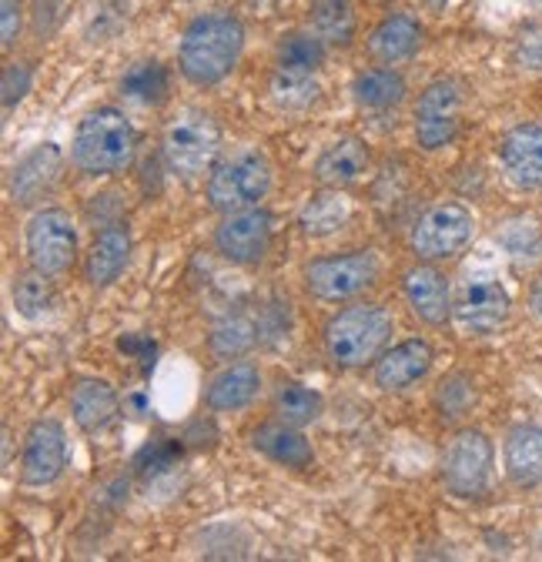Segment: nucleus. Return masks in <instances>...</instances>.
Segmentation results:
<instances>
[{"instance_id":"nucleus-19","label":"nucleus","mask_w":542,"mask_h":562,"mask_svg":"<svg viewBox=\"0 0 542 562\" xmlns=\"http://www.w3.org/2000/svg\"><path fill=\"white\" fill-rule=\"evenodd\" d=\"M131 251H134V238H131L127 222L114 218V222L101 225V232L94 235V241L84 255V281L91 289H111L124 274Z\"/></svg>"},{"instance_id":"nucleus-24","label":"nucleus","mask_w":542,"mask_h":562,"mask_svg":"<svg viewBox=\"0 0 542 562\" xmlns=\"http://www.w3.org/2000/svg\"><path fill=\"white\" fill-rule=\"evenodd\" d=\"M261 392V369L248 359H235L225 369H218L205 389V408L208 412H241L248 408Z\"/></svg>"},{"instance_id":"nucleus-11","label":"nucleus","mask_w":542,"mask_h":562,"mask_svg":"<svg viewBox=\"0 0 542 562\" xmlns=\"http://www.w3.org/2000/svg\"><path fill=\"white\" fill-rule=\"evenodd\" d=\"M465 88L455 78H436L422 88L413 111V134L422 151L449 148L462 127Z\"/></svg>"},{"instance_id":"nucleus-21","label":"nucleus","mask_w":542,"mask_h":562,"mask_svg":"<svg viewBox=\"0 0 542 562\" xmlns=\"http://www.w3.org/2000/svg\"><path fill=\"white\" fill-rule=\"evenodd\" d=\"M121 412V395L108 379L98 375H81L71 389V418L78 432L84 436H101L111 429V422Z\"/></svg>"},{"instance_id":"nucleus-23","label":"nucleus","mask_w":542,"mask_h":562,"mask_svg":"<svg viewBox=\"0 0 542 562\" xmlns=\"http://www.w3.org/2000/svg\"><path fill=\"white\" fill-rule=\"evenodd\" d=\"M426 41V27L419 18L405 14V11H395V14H385L372 31H369V54L379 60V64H402V60H413L419 54Z\"/></svg>"},{"instance_id":"nucleus-27","label":"nucleus","mask_w":542,"mask_h":562,"mask_svg":"<svg viewBox=\"0 0 542 562\" xmlns=\"http://www.w3.org/2000/svg\"><path fill=\"white\" fill-rule=\"evenodd\" d=\"M321 98V81L318 70H298V67H282L268 75V101L279 111H308Z\"/></svg>"},{"instance_id":"nucleus-8","label":"nucleus","mask_w":542,"mask_h":562,"mask_svg":"<svg viewBox=\"0 0 542 562\" xmlns=\"http://www.w3.org/2000/svg\"><path fill=\"white\" fill-rule=\"evenodd\" d=\"M476 238V215L472 207L445 198L429 204L409 232V248L419 261H445L462 255Z\"/></svg>"},{"instance_id":"nucleus-1","label":"nucleus","mask_w":542,"mask_h":562,"mask_svg":"<svg viewBox=\"0 0 542 562\" xmlns=\"http://www.w3.org/2000/svg\"><path fill=\"white\" fill-rule=\"evenodd\" d=\"M245 24L235 11L215 8L194 14L178 41V75L194 88H215L238 67Z\"/></svg>"},{"instance_id":"nucleus-12","label":"nucleus","mask_w":542,"mask_h":562,"mask_svg":"<svg viewBox=\"0 0 542 562\" xmlns=\"http://www.w3.org/2000/svg\"><path fill=\"white\" fill-rule=\"evenodd\" d=\"M212 241H215V251L232 265H241V268L261 265L264 255L271 251V241H275V218H271V211L264 204L228 211L215 225Z\"/></svg>"},{"instance_id":"nucleus-22","label":"nucleus","mask_w":542,"mask_h":562,"mask_svg":"<svg viewBox=\"0 0 542 562\" xmlns=\"http://www.w3.org/2000/svg\"><path fill=\"white\" fill-rule=\"evenodd\" d=\"M503 469L516 488L542 485V426L516 422L503 439Z\"/></svg>"},{"instance_id":"nucleus-31","label":"nucleus","mask_w":542,"mask_h":562,"mask_svg":"<svg viewBox=\"0 0 542 562\" xmlns=\"http://www.w3.org/2000/svg\"><path fill=\"white\" fill-rule=\"evenodd\" d=\"M11 299H14V308L21 318L27 322H37L44 315L54 312L57 305V285H54V274H44L37 268H24L14 274V285H11Z\"/></svg>"},{"instance_id":"nucleus-6","label":"nucleus","mask_w":542,"mask_h":562,"mask_svg":"<svg viewBox=\"0 0 542 562\" xmlns=\"http://www.w3.org/2000/svg\"><path fill=\"white\" fill-rule=\"evenodd\" d=\"M379 274H382V261L372 248L321 255V258L305 261V268H302L305 292L328 305L359 299L362 292H369L375 285Z\"/></svg>"},{"instance_id":"nucleus-9","label":"nucleus","mask_w":542,"mask_h":562,"mask_svg":"<svg viewBox=\"0 0 542 562\" xmlns=\"http://www.w3.org/2000/svg\"><path fill=\"white\" fill-rule=\"evenodd\" d=\"M509 315H512V295L496 271L476 268L459 281V292L452 299V318L459 322L462 331L489 338L506 328Z\"/></svg>"},{"instance_id":"nucleus-43","label":"nucleus","mask_w":542,"mask_h":562,"mask_svg":"<svg viewBox=\"0 0 542 562\" xmlns=\"http://www.w3.org/2000/svg\"><path fill=\"white\" fill-rule=\"evenodd\" d=\"M251 8H271V4H279V0H248Z\"/></svg>"},{"instance_id":"nucleus-14","label":"nucleus","mask_w":542,"mask_h":562,"mask_svg":"<svg viewBox=\"0 0 542 562\" xmlns=\"http://www.w3.org/2000/svg\"><path fill=\"white\" fill-rule=\"evenodd\" d=\"M402 295L405 305L413 308V315L429 325V328H442L452 322V289L449 278L432 265V261H416L413 268L402 271Z\"/></svg>"},{"instance_id":"nucleus-42","label":"nucleus","mask_w":542,"mask_h":562,"mask_svg":"<svg viewBox=\"0 0 542 562\" xmlns=\"http://www.w3.org/2000/svg\"><path fill=\"white\" fill-rule=\"evenodd\" d=\"M11 462V432L4 429V465Z\"/></svg>"},{"instance_id":"nucleus-5","label":"nucleus","mask_w":542,"mask_h":562,"mask_svg":"<svg viewBox=\"0 0 542 562\" xmlns=\"http://www.w3.org/2000/svg\"><path fill=\"white\" fill-rule=\"evenodd\" d=\"M271 175L275 171H271V161L261 148H235L232 155L218 158L215 168L208 171L205 198L218 215L255 207L271 191Z\"/></svg>"},{"instance_id":"nucleus-32","label":"nucleus","mask_w":542,"mask_h":562,"mask_svg":"<svg viewBox=\"0 0 542 562\" xmlns=\"http://www.w3.org/2000/svg\"><path fill=\"white\" fill-rule=\"evenodd\" d=\"M312 31L328 47H349L355 37L352 0H312Z\"/></svg>"},{"instance_id":"nucleus-3","label":"nucleus","mask_w":542,"mask_h":562,"mask_svg":"<svg viewBox=\"0 0 542 562\" xmlns=\"http://www.w3.org/2000/svg\"><path fill=\"white\" fill-rule=\"evenodd\" d=\"M392 331L395 322L382 305L352 302L325 322L321 345L328 362H335L338 369H365L379 362V356L392 341Z\"/></svg>"},{"instance_id":"nucleus-36","label":"nucleus","mask_w":542,"mask_h":562,"mask_svg":"<svg viewBox=\"0 0 542 562\" xmlns=\"http://www.w3.org/2000/svg\"><path fill=\"white\" fill-rule=\"evenodd\" d=\"M34 81V70L21 60H8L4 64V78H0V98H4V111L11 114L31 91Z\"/></svg>"},{"instance_id":"nucleus-10","label":"nucleus","mask_w":542,"mask_h":562,"mask_svg":"<svg viewBox=\"0 0 542 562\" xmlns=\"http://www.w3.org/2000/svg\"><path fill=\"white\" fill-rule=\"evenodd\" d=\"M24 255L27 265L44 274H67L78 261V225L71 211L57 204H41L24 225Z\"/></svg>"},{"instance_id":"nucleus-40","label":"nucleus","mask_w":542,"mask_h":562,"mask_svg":"<svg viewBox=\"0 0 542 562\" xmlns=\"http://www.w3.org/2000/svg\"><path fill=\"white\" fill-rule=\"evenodd\" d=\"M519 64L542 70V37H522V44H519Z\"/></svg>"},{"instance_id":"nucleus-35","label":"nucleus","mask_w":542,"mask_h":562,"mask_svg":"<svg viewBox=\"0 0 542 562\" xmlns=\"http://www.w3.org/2000/svg\"><path fill=\"white\" fill-rule=\"evenodd\" d=\"M476 398H479L476 382H472V375H465V372H449L445 379H439L436 395H432L436 412H439L445 422H455V418L468 415L472 405H476Z\"/></svg>"},{"instance_id":"nucleus-13","label":"nucleus","mask_w":542,"mask_h":562,"mask_svg":"<svg viewBox=\"0 0 542 562\" xmlns=\"http://www.w3.org/2000/svg\"><path fill=\"white\" fill-rule=\"evenodd\" d=\"M71 459V442H67V429L60 418H37L24 432L21 446V482L27 488H44L54 485Z\"/></svg>"},{"instance_id":"nucleus-15","label":"nucleus","mask_w":542,"mask_h":562,"mask_svg":"<svg viewBox=\"0 0 542 562\" xmlns=\"http://www.w3.org/2000/svg\"><path fill=\"white\" fill-rule=\"evenodd\" d=\"M432 362L436 351L426 338H402L379 356V362L372 366V382L379 392H405L432 372Z\"/></svg>"},{"instance_id":"nucleus-26","label":"nucleus","mask_w":542,"mask_h":562,"mask_svg":"<svg viewBox=\"0 0 542 562\" xmlns=\"http://www.w3.org/2000/svg\"><path fill=\"white\" fill-rule=\"evenodd\" d=\"M405 94H409V85H405V75L392 64L365 67L352 78V98L362 111H392L405 101Z\"/></svg>"},{"instance_id":"nucleus-28","label":"nucleus","mask_w":542,"mask_h":562,"mask_svg":"<svg viewBox=\"0 0 542 562\" xmlns=\"http://www.w3.org/2000/svg\"><path fill=\"white\" fill-rule=\"evenodd\" d=\"M325 412V398L318 389L298 382V379H279L275 389H271V415L292 422V426H312Z\"/></svg>"},{"instance_id":"nucleus-41","label":"nucleus","mask_w":542,"mask_h":562,"mask_svg":"<svg viewBox=\"0 0 542 562\" xmlns=\"http://www.w3.org/2000/svg\"><path fill=\"white\" fill-rule=\"evenodd\" d=\"M526 305H529V315H532L535 322H542V274H535V281L529 285V299H526Z\"/></svg>"},{"instance_id":"nucleus-2","label":"nucleus","mask_w":542,"mask_h":562,"mask_svg":"<svg viewBox=\"0 0 542 562\" xmlns=\"http://www.w3.org/2000/svg\"><path fill=\"white\" fill-rule=\"evenodd\" d=\"M134 155H138V131H134L131 117L121 108L101 104L78 121L71 137V165L81 175H121L131 168Z\"/></svg>"},{"instance_id":"nucleus-20","label":"nucleus","mask_w":542,"mask_h":562,"mask_svg":"<svg viewBox=\"0 0 542 562\" xmlns=\"http://www.w3.org/2000/svg\"><path fill=\"white\" fill-rule=\"evenodd\" d=\"M372 165V151L362 137H335L318 151L315 165H312V178L321 188H349L355 184Z\"/></svg>"},{"instance_id":"nucleus-37","label":"nucleus","mask_w":542,"mask_h":562,"mask_svg":"<svg viewBox=\"0 0 542 562\" xmlns=\"http://www.w3.org/2000/svg\"><path fill=\"white\" fill-rule=\"evenodd\" d=\"M178 456H181V446L174 439H155L151 446H145L138 452V459H134V469H138L142 475H148V472L155 475V472L171 469L178 462Z\"/></svg>"},{"instance_id":"nucleus-33","label":"nucleus","mask_w":542,"mask_h":562,"mask_svg":"<svg viewBox=\"0 0 542 562\" xmlns=\"http://www.w3.org/2000/svg\"><path fill=\"white\" fill-rule=\"evenodd\" d=\"M325 57H328V44H325L312 27L282 34V41H279V47H275V64H282V67L321 70Z\"/></svg>"},{"instance_id":"nucleus-4","label":"nucleus","mask_w":542,"mask_h":562,"mask_svg":"<svg viewBox=\"0 0 542 562\" xmlns=\"http://www.w3.org/2000/svg\"><path fill=\"white\" fill-rule=\"evenodd\" d=\"M222 158V124L205 108H178L161 127V161L171 175L205 178Z\"/></svg>"},{"instance_id":"nucleus-39","label":"nucleus","mask_w":542,"mask_h":562,"mask_svg":"<svg viewBox=\"0 0 542 562\" xmlns=\"http://www.w3.org/2000/svg\"><path fill=\"white\" fill-rule=\"evenodd\" d=\"M60 4L64 0H34V34L41 37H47L50 31H54V24H57V11H60Z\"/></svg>"},{"instance_id":"nucleus-30","label":"nucleus","mask_w":542,"mask_h":562,"mask_svg":"<svg viewBox=\"0 0 542 562\" xmlns=\"http://www.w3.org/2000/svg\"><path fill=\"white\" fill-rule=\"evenodd\" d=\"M121 94L145 108H161L171 98V70L155 57L134 60L121 75Z\"/></svg>"},{"instance_id":"nucleus-7","label":"nucleus","mask_w":542,"mask_h":562,"mask_svg":"<svg viewBox=\"0 0 542 562\" xmlns=\"http://www.w3.org/2000/svg\"><path fill=\"white\" fill-rule=\"evenodd\" d=\"M439 472H442V485L449 496H455V499L486 496L493 485V475H496L493 439L476 426H465V429L452 432V439L445 442Z\"/></svg>"},{"instance_id":"nucleus-18","label":"nucleus","mask_w":542,"mask_h":562,"mask_svg":"<svg viewBox=\"0 0 542 562\" xmlns=\"http://www.w3.org/2000/svg\"><path fill=\"white\" fill-rule=\"evenodd\" d=\"M248 446L258 456H264L268 462L292 469V472H305L315 465V449H312L308 436L302 432V426H292V422H282L275 415L258 422V426L248 432Z\"/></svg>"},{"instance_id":"nucleus-17","label":"nucleus","mask_w":542,"mask_h":562,"mask_svg":"<svg viewBox=\"0 0 542 562\" xmlns=\"http://www.w3.org/2000/svg\"><path fill=\"white\" fill-rule=\"evenodd\" d=\"M64 171V151L54 140H41L34 145L14 168H11V198L21 207L41 204L44 198H50V191L57 188Z\"/></svg>"},{"instance_id":"nucleus-16","label":"nucleus","mask_w":542,"mask_h":562,"mask_svg":"<svg viewBox=\"0 0 542 562\" xmlns=\"http://www.w3.org/2000/svg\"><path fill=\"white\" fill-rule=\"evenodd\" d=\"M499 165L519 191H542V121H522L503 134Z\"/></svg>"},{"instance_id":"nucleus-29","label":"nucleus","mask_w":542,"mask_h":562,"mask_svg":"<svg viewBox=\"0 0 542 562\" xmlns=\"http://www.w3.org/2000/svg\"><path fill=\"white\" fill-rule=\"evenodd\" d=\"M255 345H261V322L248 312H228L208 335V348L225 362L245 359Z\"/></svg>"},{"instance_id":"nucleus-25","label":"nucleus","mask_w":542,"mask_h":562,"mask_svg":"<svg viewBox=\"0 0 542 562\" xmlns=\"http://www.w3.org/2000/svg\"><path fill=\"white\" fill-rule=\"evenodd\" d=\"M352 222V201L346 188H318L315 194L305 198L298 207V232L305 238H331Z\"/></svg>"},{"instance_id":"nucleus-38","label":"nucleus","mask_w":542,"mask_h":562,"mask_svg":"<svg viewBox=\"0 0 542 562\" xmlns=\"http://www.w3.org/2000/svg\"><path fill=\"white\" fill-rule=\"evenodd\" d=\"M24 31V4L21 0H0V47L14 50Z\"/></svg>"},{"instance_id":"nucleus-34","label":"nucleus","mask_w":542,"mask_h":562,"mask_svg":"<svg viewBox=\"0 0 542 562\" xmlns=\"http://www.w3.org/2000/svg\"><path fill=\"white\" fill-rule=\"evenodd\" d=\"M496 241L516 265L542 261V228L529 218H512L496 232Z\"/></svg>"}]
</instances>
